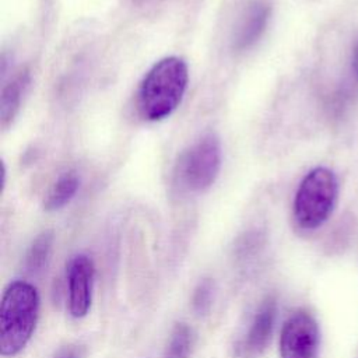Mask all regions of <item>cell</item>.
<instances>
[{"instance_id":"11","label":"cell","mask_w":358,"mask_h":358,"mask_svg":"<svg viewBox=\"0 0 358 358\" xmlns=\"http://www.w3.org/2000/svg\"><path fill=\"white\" fill-rule=\"evenodd\" d=\"M53 245V234L45 231L35 238L25 256V266L29 273H39L46 267Z\"/></svg>"},{"instance_id":"7","label":"cell","mask_w":358,"mask_h":358,"mask_svg":"<svg viewBox=\"0 0 358 358\" xmlns=\"http://www.w3.org/2000/svg\"><path fill=\"white\" fill-rule=\"evenodd\" d=\"M95 268L85 255L74 256L67 266L69 310L73 317H84L92 303Z\"/></svg>"},{"instance_id":"8","label":"cell","mask_w":358,"mask_h":358,"mask_svg":"<svg viewBox=\"0 0 358 358\" xmlns=\"http://www.w3.org/2000/svg\"><path fill=\"white\" fill-rule=\"evenodd\" d=\"M270 18V4L266 0H250L243 8L232 36V48L242 52L253 46L266 29Z\"/></svg>"},{"instance_id":"2","label":"cell","mask_w":358,"mask_h":358,"mask_svg":"<svg viewBox=\"0 0 358 358\" xmlns=\"http://www.w3.org/2000/svg\"><path fill=\"white\" fill-rule=\"evenodd\" d=\"M39 295L27 281L7 285L0 302V354L14 357L29 343L38 322Z\"/></svg>"},{"instance_id":"12","label":"cell","mask_w":358,"mask_h":358,"mask_svg":"<svg viewBox=\"0 0 358 358\" xmlns=\"http://www.w3.org/2000/svg\"><path fill=\"white\" fill-rule=\"evenodd\" d=\"M193 347V333L185 323H178L171 331L164 358H189Z\"/></svg>"},{"instance_id":"13","label":"cell","mask_w":358,"mask_h":358,"mask_svg":"<svg viewBox=\"0 0 358 358\" xmlns=\"http://www.w3.org/2000/svg\"><path fill=\"white\" fill-rule=\"evenodd\" d=\"M214 295V284L210 278L201 280L194 288L192 296V306L197 315H206L213 305Z\"/></svg>"},{"instance_id":"14","label":"cell","mask_w":358,"mask_h":358,"mask_svg":"<svg viewBox=\"0 0 358 358\" xmlns=\"http://www.w3.org/2000/svg\"><path fill=\"white\" fill-rule=\"evenodd\" d=\"M53 358H83V348L76 344H69L59 348Z\"/></svg>"},{"instance_id":"10","label":"cell","mask_w":358,"mask_h":358,"mask_svg":"<svg viewBox=\"0 0 358 358\" xmlns=\"http://www.w3.org/2000/svg\"><path fill=\"white\" fill-rule=\"evenodd\" d=\"M80 187V178L74 171H67L62 173L56 182L49 189L43 207L48 211H56L63 208L66 204L70 203V200L76 196L77 190Z\"/></svg>"},{"instance_id":"3","label":"cell","mask_w":358,"mask_h":358,"mask_svg":"<svg viewBox=\"0 0 358 358\" xmlns=\"http://www.w3.org/2000/svg\"><path fill=\"white\" fill-rule=\"evenodd\" d=\"M338 193L337 178L333 171L317 166L301 180L294 199V218L303 229H315L330 217Z\"/></svg>"},{"instance_id":"1","label":"cell","mask_w":358,"mask_h":358,"mask_svg":"<svg viewBox=\"0 0 358 358\" xmlns=\"http://www.w3.org/2000/svg\"><path fill=\"white\" fill-rule=\"evenodd\" d=\"M189 81L187 64L182 57L166 56L158 60L144 76L137 91L140 115L158 122L179 106Z\"/></svg>"},{"instance_id":"6","label":"cell","mask_w":358,"mask_h":358,"mask_svg":"<svg viewBox=\"0 0 358 358\" xmlns=\"http://www.w3.org/2000/svg\"><path fill=\"white\" fill-rule=\"evenodd\" d=\"M277 313V302L273 296H267L259 305L248 331L235 345L238 358H257L263 354L270 343Z\"/></svg>"},{"instance_id":"4","label":"cell","mask_w":358,"mask_h":358,"mask_svg":"<svg viewBox=\"0 0 358 358\" xmlns=\"http://www.w3.org/2000/svg\"><path fill=\"white\" fill-rule=\"evenodd\" d=\"M220 169V140L214 133H207L180 154L175 175L185 189L203 192L215 182Z\"/></svg>"},{"instance_id":"15","label":"cell","mask_w":358,"mask_h":358,"mask_svg":"<svg viewBox=\"0 0 358 358\" xmlns=\"http://www.w3.org/2000/svg\"><path fill=\"white\" fill-rule=\"evenodd\" d=\"M352 70H354V74L358 80V41L354 46V50H352Z\"/></svg>"},{"instance_id":"9","label":"cell","mask_w":358,"mask_h":358,"mask_svg":"<svg viewBox=\"0 0 358 358\" xmlns=\"http://www.w3.org/2000/svg\"><path fill=\"white\" fill-rule=\"evenodd\" d=\"M31 74L28 69H21L14 77L4 84L0 95V117L1 126H8L20 110L21 99L29 85Z\"/></svg>"},{"instance_id":"5","label":"cell","mask_w":358,"mask_h":358,"mask_svg":"<svg viewBox=\"0 0 358 358\" xmlns=\"http://www.w3.org/2000/svg\"><path fill=\"white\" fill-rule=\"evenodd\" d=\"M320 345L319 326L305 310L292 313L280 334L281 358H317Z\"/></svg>"}]
</instances>
